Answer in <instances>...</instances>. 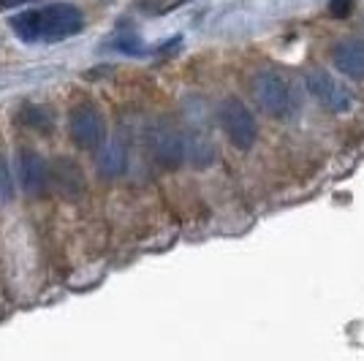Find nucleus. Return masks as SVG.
<instances>
[{
	"instance_id": "nucleus-4",
	"label": "nucleus",
	"mask_w": 364,
	"mask_h": 361,
	"mask_svg": "<svg viewBox=\"0 0 364 361\" xmlns=\"http://www.w3.org/2000/svg\"><path fill=\"white\" fill-rule=\"evenodd\" d=\"M68 131H71L76 147L98 150L107 139V122H104V114L92 104H79L68 114Z\"/></svg>"
},
{
	"instance_id": "nucleus-15",
	"label": "nucleus",
	"mask_w": 364,
	"mask_h": 361,
	"mask_svg": "<svg viewBox=\"0 0 364 361\" xmlns=\"http://www.w3.org/2000/svg\"><path fill=\"white\" fill-rule=\"evenodd\" d=\"M329 11H332V16H348L350 0H329Z\"/></svg>"
},
{
	"instance_id": "nucleus-8",
	"label": "nucleus",
	"mask_w": 364,
	"mask_h": 361,
	"mask_svg": "<svg viewBox=\"0 0 364 361\" xmlns=\"http://www.w3.org/2000/svg\"><path fill=\"white\" fill-rule=\"evenodd\" d=\"M19 182L28 193H44L49 188V163L38 152H19Z\"/></svg>"
},
{
	"instance_id": "nucleus-11",
	"label": "nucleus",
	"mask_w": 364,
	"mask_h": 361,
	"mask_svg": "<svg viewBox=\"0 0 364 361\" xmlns=\"http://www.w3.org/2000/svg\"><path fill=\"white\" fill-rule=\"evenodd\" d=\"M185 158H191V163L196 168H207L215 161V147L207 136L191 134L185 136Z\"/></svg>"
},
{
	"instance_id": "nucleus-5",
	"label": "nucleus",
	"mask_w": 364,
	"mask_h": 361,
	"mask_svg": "<svg viewBox=\"0 0 364 361\" xmlns=\"http://www.w3.org/2000/svg\"><path fill=\"white\" fill-rule=\"evenodd\" d=\"M253 95H256L258 106L269 114V117H286L291 106V92L286 79L277 71H258L253 76Z\"/></svg>"
},
{
	"instance_id": "nucleus-10",
	"label": "nucleus",
	"mask_w": 364,
	"mask_h": 361,
	"mask_svg": "<svg viewBox=\"0 0 364 361\" xmlns=\"http://www.w3.org/2000/svg\"><path fill=\"white\" fill-rule=\"evenodd\" d=\"M95 152H98V171H101V177L114 180V177L125 174V166H128V147H125L122 139H112V141L104 139V144H101Z\"/></svg>"
},
{
	"instance_id": "nucleus-2",
	"label": "nucleus",
	"mask_w": 364,
	"mask_h": 361,
	"mask_svg": "<svg viewBox=\"0 0 364 361\" xmlns=\"http://www.w3.org/2000/svg\"><path fill=\"white\" fill-rule=\"evenodd\" d=\"M218 120H220V128L228 136V141L237 150H253L258 139V125L253 112L245 106V101H240L237 95L223 98L218 106Z\"/></svg>"
},
{
	"instance_id": "nucleus-9",
	"label": "nucleus",
	"mask_w": 364,
	"mask_h": 361,
	"mask_svg": "<svg viewBox=\"0 0 364 361\" xmlns=\"http://www.w3.org/2000/svg\"><path fill=\"white\" fill-rule=\"evenodd\" d=\"M49 188H58V193L76 198L85 190V177L74 161L60 158V161H55V166H49Z\"/></svg>"
},
{
	"instance_id": "nucleus-6",
	"label": "nucleus",
	"mask_w": 364,
	"mask_h": 361,
	"mask_svg": "<svg viewBox=\"0 0 364 361\" xmlns=\"http://www.w3.org/2000/svg\"><path fill=\"white\" fill-rule=\"evenodd\" d=\"M150 152L164 168H180L185 161V136L171 122H155L150 128Z\"/></svg>"
},
{
	"instance_id": "nucleus-12",
	"label": "nucleus",
	"mask_w": 364,
	"mask_h": 361,
	"mask_svg": "<svg viewBox=\"0 0 364 361\" xmlns=\"http://www.w3.org/2000/svg\"><path fill=\"white\" fill-rule=\"evenodd\" d=\"M22 120L31 128H38V131H52V114L44 106H25L22 109Z\"/></svg>"
},
{
	"instance_id": "nucleus-1",
	"label": "nucleus",
	"mask_w": 364,
	"mask_h": 361,
	"mask_svg": "<svg viewBox=\"0 0 364 361\" xmlns=\"http://www.w3.org/2000/svg\"><path fill=\"white\" fill-rule=\"evenodd\" d=\"M11 31L25 41V44H55L63 38H71L85 28V16L82 11L71 6V3H52L44 9H33V11H22L9 19Z\"/></svg>"
},
{
	"instance_id": "nucleus-13",
	"label": "nucleus",
	"mask_w": 364,
	"mask_h": 361,
	"mask_svg": "<svg viewBox=\"0 0 364 361\" xmlns=\"http://www.w3.org/2000/svg\"><path fill=\"white\" fill-rule=\"evenodd\" d=\"M114 46H117L120 52H128V55H139V52H141V41H139V36H131V33H128V36H120Z\"/></svg>"
},
{
	"instance_id": "nucleus-14",
	"label": "nucleus",
	"mask_w": 364,
	"mask_h": 361,
	"mask_svg": "<svg viewBox=\"0 0 364 361\" xmlns=\"http://www.w3.org/2000/svg\"><path fill=\"white\" fill-rule=\"evenodd\" d=\"M11 177H9V168L3 163V158H0V201H9L11 198Z\"/></svg>"
},
{
	"instance_id": "nucleus-7",
	"label": "nucleus",
	"mask_w": 364,
	"mask_h": 361,
	"mask_svg": "<svg viewBox=\"0 0 364 361\" xmlns=\"http://www.w3.org/2000/svg\"><path fill=\"white\" fill-rule=\"evenodd\" d=\"M334 68L348 79H364V41L362 38H343L332 49Z\"/></svg>"
},
{
	"instance_id": "nucleus-3",
	"label": "nucleus",
	"mask_w": 364,
	"mask_h": 361,
	"mask_svg": "<svg viewBox=\"0 0 364 361\" xmlns=\"http://www.w3.org/2000/svg\"><path fill=\"white\" fill-rule=\"evenodd\" d=\"M304 82H307V90L318 101L321 109H326L332 114H346V112L353 109V95H350V90L343 82H337L326 68L307 71Z\"/></svg>"
},
{
	"instance_id": "nucleus-16",
	"label": "nucleus",
	"mask_w": 364,
	"mask_h": 361,
	"mask_svg": "<svg viewBox=\"0 0 364 361\" xmlns=\"http://www.w3.org/2000/svg\"><path fill=\"white\" fill-rule=\"evenodd\" d=\"M19 3H25V0H0V9H11V6H19Z\"/></svg>"
}]
</instances>
